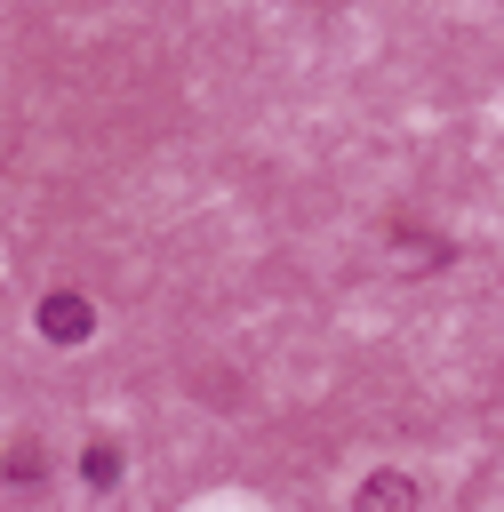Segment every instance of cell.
<instances>
[{
	"label": "cell",
	"mask_w": 504,
	"mask_h": 512,
	"mask_svg": "<svg viewBox=\"0 0 504 512\" xmlns=\"http://www.w3.org/2000/svg\"><path fill=\"white\" fill-rule=\"evenodd\" d=\"M96 328V304L80 296V288H56V296H40V336L48 344H80Z\"/></svg>",
	"instance_id": "6da1fadb"
},
{
	"label": "cell",
	"mask_w": 504,
	"mask_h": 512,
	"mask_svg": "<svg viewBox=\"0 0 504 512\" xmlns=\"http://www.w3.org/2000/svg\"><path fill=\"white\" fill-rule=\"evenodd\" d=\"M80 480L104 496V488L120 480V440H88V456H80Z\"/></svg>",
	"instance_id": "7a4b0ae2"
},
{
	"label": "cell",
	"mask_w": 504,
	"mask_h": 512,
	"mask_svg": "<svg viewBox=\"0 0 504 512\" xmlns=\"http://www.w3.org/2000/svg\"><path fill=\"white\" fill-rule=\"evenodd\" d=\"M360 504H416V480L408 472H368L360 480Z\"/></svg>",
	"instance_id": "3957f363"
},
{
	"label": "cell",
	"mask_w": 504,
	"mask_h": 512,
	"mask_svg": "<svg viewBox=\"0 0 504 512\" xmlns=\"http://www.w3.org/2000/svg\"><path fill=\"white\" fill-rule=\"evenodd\" d=\"M40 472H48V456H40L32 440H16V448H8V480H40Z\"/></svg>",
	"instance_id": "277c9868"
}]
</instances>
